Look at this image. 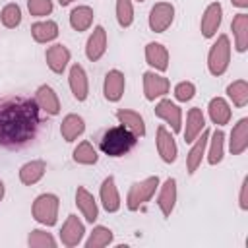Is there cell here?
<instances>
[{
	"label": "cell",
	"instance_id": "obj_33",
	"mask_svg": "<svg viewBox=\"0 0 248 248\" xmlns=\"http://www.w3.org/2000/svg\"><path fill=\"white\" fill-rule=\"evenodd\" d=\"M112 240H114V232L105 225H97L89 232V238L85 240V248H105L112 244Z\"/></svg>",
	"mask_w": 248,
	"mask_h": 248
},
{
	"label": "cell",
	"instance_id": "obj_9",
	"mask_svg": "<svg viewBox=\"0 0 248 248\" xmlns=\"http://www.w3.org/2000/svg\"><path fill=\"white\" fill-rule=\"evenodd\" d=\"M83 234H85V225L79 221L78 215H68L62 229H60V242L66 246V248H74L78 244H81L83 240Z\"/></svg>",
	"mask_w": 248,
	"mask_h": 248
},
{
	"label": "cell",
	"instance_id": "obj_25",
	"mask_svg": "<svg viewBox=\"0 0 248 248\" xmlns=\"http://www.w3.org/2000/svg\"><path fill=\"white\" fill-rule=\"evenodd\" d=\"M207 114L211 118L213 124L217 126H227L231 122V116H232V110H231V105L227 103V99L223 97H213L207 105Z\"/></svg>",
	"mask_w": 248,
	"mask_h": 248
},
{
	"label": "cell",
	"instance_id": "obj_1",
	"mask_svg": "<svg viewBox=\"0 0 248 248\" xmlns=\"http://www.w3.org/2000/svg\"><path fill=\"white\" fill-rule=\"evenodd\" d=\"M41 108L33 97L4 95L0 97V147L19 151L35 143L41 132Z\"/></svg>",
	"mask_w": 248,
	"mask_h": 248
},
{
	"label": "cell",
	"instance_id": "obj_19",
	"mask_svg": "<svg viewBox=\"0 0 248 248\" xmlns=\"http://www.w3.org/2000/svg\"><path fill=\"white\" fill-rule=\"evenodd\" d=\"M76 205L79 209V213L85 217L87 223H95L99 219V207H97V202L93 198V194L85 188V186H78L76 190Z\"/></svg>",
	"mask_w": 248,
	"mask_h": 248
},
{
	"label": "cell",
	"instance_id": "obj_31",
	"mask_svg": "<svg viewBox=\"0 0 248 248\" xmlns=\"http://www.w3.org/2000/svg\"><path fill=\"white\" fill-rule=\"evenodd\" d=\"M207 163L209 165H219L225 157V134L223 130H215L213 134H209L207 140Z\"/></svg>",
	"mask_w": 248,
	"mask_h": 248
},
{
	"label": "cell",
	"instance_id": "obj_41",
	"mask_svg": "<svg viewBox=\"0 0 248 248\" xmlns=\"http://www.w3.org/2000/svg\"><path fill=\"white\" fill-rule=\"evenodd\" d=\"M231 4H232V6H236V8H240V10L248 8V0H231Z\"/></svg>",
	"mask_w": 248,
	"mask_h": 248
},
{
	"label": "cell",
	"instance_id": "obj_21",
	"mask_svg": "<svg viewBox=\"0 0 248 248\" xmlns=\"http://www.w3.org/2000/svg\"><path fill=\"white\" fill-rule=\"evenodd\" d=\"M169 50L161 43H147L145 45V62L155 70V72H167L169 70Z\"/></svg>",
	"mask_w": 248,
	"mask_h": 248
},
{
	"label": "cell",
	"instance_id": "obj_28",
	"mask_svg": "<svg viewBox=\"0 0 248 248\" xmlns=\"http://www.w3.org/2000/svg\"><path fill=\"white\" fill-rule=\"evenodd\" d=\"M45 172H46V163L43 159H35V161L25 163L19 169V180L25 186H33L45 176Z\"/></svg>",
	"mask_w": 248,
	"mask_h": 248
},
{
	"label": "cell",
	"instance_id": "obj_40",
	"mask_svg": "<svg viewBox=\"0 0 248 248\" xmlns=\"http://www.w3.org/2000/svg\"><path fill=\"white\" fill-rule=\"evenodd\" d=\"M238 205H240L242 211H248V176L242 178L240 194H238Z\"/></svg>",
	"mask_w": 248,
	"mask_h": 248
},
{
	"label": "cell",
	"instance_id": "obj_37",
	"mask_svg": "<svg viewBox=\"0 0 248 248\" xmlns=\"http://www.w3.org/2000/svg\"><path fill=\"white\" fill-rule=\"evenodd\" d=\"M116 21L124 29L134 23V6H132V0H116Z\"/></svg>",
	"mask_w": 248,
	"mask_h": 248
},
{
	"label": "cell",
	"instance_id": "obj_22",
	"mask_svg": "<svg viewBox=\"0 0 248 248\" xmlns=\"http://www.w3.org/2000/svg\"><path fill=\"white\" fill-rule=\"evenodd\" d=\"M248 149V118H240L229 136V151L232 155H242Z\"/></svg>",
	"mask_w": 248,
	"mask_h": 248
},
{
	"label": "cell",
	"instance_id": "obj_4",
	"mask_svg": "<svg viewBox=\"0 0 248 248\" xmlns=\"http://www.w3.org/2000/svg\"><path fill=\"white\" fill-rule=\"evenodd\" d=\"M231 64V41L227 35H219L207 52V70L211 76L219 78L229 70Z\"/></svg>",
	"mask_w": 248,
	"mask_h": 248
},
{
	"label": "cell",
	"instance_id": "obj_8",
	"mask_svg": "<svg viewBox=\"0 0 248 248\" xmlns=\"http://www.w3.org/2000/svg\"><path fill=\"white\" fill-rule=\"evenodd\" d=\"M155 116L161 118V120H165V122L170 126V130H172L174 134L182 132V110H180V107H178L176 103H172L170 99L161 97V99L157 101V105H155Z\"/></svg>",
	"mask_w": 248,
	"mask_h": 248
},
{
	"label": "cell",
	"instance_id": "obj_32",
	"mask_svg": "<svg viewBox=\"0 0 248 248\" xmlns=\"http://www.w3.org/2000/svg\"><path fill=\"white\" fill-rule=\"evenodd\" d=\"M72 159H74L78 165H95V163L99 161V153H97V149L93 147L91 141L83 140V141H79V143L74 147Z\"/></svg>",
	"mask_w": 248,
	"mask_h": 248
},
{
	"label": "cell",
	"instance_id": "obj_13",
	"mask_svg": "<svg viewBox=\"0 0 248 248\" xmlns=\"http://www.w3.org/2000/svg\"><path fill=\"white\" fill-rule=\"evenodd\" d=\"M124 87H126V78L120 70H108L103 81V95L108 103H118L124 95Z\"/></svg>",
	"mask_w": 248,
	"mask_h": 248
},
{
	"label": "cell",
	"instance_id": "obj_5",
	"mask_svg": "<svg viewBox=\"0 0 248 248\" xmlns=\"http://www.w3.org/2000/svg\"><path fill=\"white\" fill-rule=\"evenodd\" d=\"M159 188V176H147L140 182H134L128 190V196H126V207L130 211H138L141 205H145L157 192Z\"/></svg>",
	"mask_w": 248,
	"mask_h": 248
},
{
	"label": "cell",
	"instance_id": "obj_26",
	"mask_svg": "<svg viewBox=\"0 0 248 248\" xmlns=\"http://www.w3.org/2000/svg\"><path fill=\"white\" fill-rule=\"evenodd\" d=\"M231 29L234 35V48L238 52H246V48H248V14H244V12L236 14L231 21Z\"/></svg>",
	"mask_w": 248,
	"mask_h": 248
},
{
	"label": "cell",
	"instance_id": "obj_24",
	"mask_svg": "<svg viewBox=\"0 0 248 248\" xmlns=\"http://www.w3.org/2000/svg\"><path fill=\"white\" fill-rule=\"evenodd\" d=\"M83 132H85V120H83L79 114H74V112H72V114H66V116L62 118L60 136H62L64 141L72 143V141H76Z\"/></svg>",
	"mask_w": 248,
	"mask_h": 248
},
{
	"label": "cell",
	"instance_id": "obj_35",
	"mask_svg": "<svg viewBox=\"0 0 248 248\" xmlns=\"http://www.w3.org/2000/svg\"><path fill=\"white\" fill-rule=\"evenodd\" d=\"M27 244L31 248H54L58 242L50 232H46L43 229H33L27 236Z\"/></svg>",
	"mask_w": 248,
	"mask_h": 248
},
{
	"label": "cell",
	"instance_id": "obj_10",
	"mask_svg": "<svg viewBox=\"0 0 248 248\" xmlns=\"http://www.w3.org/2000/svg\"><path fill=\"white\" fill-rule=\"evenodd\" d=\"M223 21V6L219 2H211L207 4V8L203 10L202 21H200V31L205 39H211L217 35V29L221 27Z\"/></svg>",
	"mask_w": 248,
	"mask_h": 248
},
{
	"label": "cell",
	"instance_id": "obj_39",
	"mask_svg": "<svg viewBox=\"0 0 248 248\" xmlns=\"http://www.w3.org/2000/svg\"><path fill=\"white\" fill-rule=\"evenodd\" d=\"M196 95V85L192 81H180L174 85V99L180 103H188L192 101Z\"/></svg>",
	"mask_w": 248,
	"mask_h": 248
},
{
	"label": "cell",
	"instance_id": "obj_18",
	"mask_svg": "<svg viewBox=\"0 0 248 248\" xmlns=\"http://www.w3.org/2000/svg\"><path fill=\"white\" fill-rule=\"evenodd\" d=\"M99 198H101V203L105 207V211L108 213H116L122 205L120 202V194H118V188H116V180L114 176H107L99 188Z\"/></svg>",
	"mask_w": 248,
	"mask_h": 248
},
{
	"label": "cell",
	"instance_id": "obj_20",
	"mask_svg": "<svg viewBox=\"0 0 248 248\" xmlns=\"http://www.w3.org/2000/svg\"><path fill=\"white\" fill-rule=\"evenodd\" d=\"M33 99L37 101L39 108L45 110L46 114H50V116L60 114V99H58L56 91H54L50 85H46V83L39 85L37 91H35V97H33Z\"/></svg>",
	"mask_w": 248,
	"mask_h": 248
},
{
	"label": "cell",
	"instance_id": "obj_44",
	"mask_svg": "<svg viewBox=\"0 0 248 248\" xmlns=\"http://www.w3.org/2000/svg\"><path fill=\"white\" fill-rule=\"evenodd\" d=\"M138 2H145V0H138Z\"/></svg>",
	"mask_w": 248,
	"mask_h": 248
},
{
	"label": "cell",
	"instance_id": "obj_14",
	"mask_svg": "<svg viewBox=\"0 0 248 248\" xmlns=\"http://www.w3.org/2000/svg\"><path fill=\"white\" fill-rule=\"evenodd\" d=\"M105 52H107V31L103 25H95L85 43V56L91 62H97L105 56Z\"/></svg>",
	"mask_w": 248,
	"mask_h": 248
},
{
	"label": "cell",
	"instance_id": "obj_29",
	"mask_svg": "<svg viewBox=\"0 0 248 248\" xmlns=\"http://www.w3.org/2000/svg\"><path fill=\"white\" fill-rule=\"evenodd\" d=\"M31 37L35 43H50L58 37V23L52 21V19H43V21H37L31 25Z\"/></svg>",
	"mask_w": 248,
	"mask_h": 248
},
{
	"label": "cell",
	"instance_id": "obj_27",
	"mask_svg": "<svg viewBox=\"0 0 248 248\" xmlns=\"http://www.w3.org/2000/svg\"><path fill=\"white\" fill-rule=\"evenodd\" d=\"M116 118H118V122L122 126H126L138 138H143L145 136V122H143V118H141L140 112L130 110V108H120V110H116Z\"/></svg>",
	"mask_w": 248,
	"mask_h": 248
},
{
	"label": "cell",
	"instance_id": "obj_3",
	"mask_svg": "<svg viewBox=\"0 0 248 248\" xmlns=\"http://www.w3.org/2000/svg\"><path fill=\"white\" fill-rule=\"evenodd\" d=\"M58 207H60V200L56 194H39L31 205V215L37 223L45 225V227H54L58 221Z\"/></svg>",
	"mask_w": 248,
	"mask_h": 248
},
{
	"label": "cell",
	"instance_id": "obj_36",
	"mask_svg": "<svg viewBox=\"0 0 248 248\" xmlns=\"http://www.w3.org/2000/svg\"><path fill=\"white\" fill-rule=\"evenodd\" d=\"M0 21L6 29H16L21 23V8L17 4H6L0 12Z\"/></svg>",
	"mask_w": 248,
	"mask_h": 248
},
{
	"label": "cell",
	"instance_id": "obj_43",
	"mask_svg": "<svg viewBox=\"0 0 248 248\" xmlns=\"http://www.w3.org/2000/svg\"><path fill=\"white\" fill-rule=\"evenodd\" d=\"M60 2V6H68V4H72L74 0H58Z\"/></svg>",
	"mask_w": 248,
	"mask_h": 248
},
{
	"label": "cell",
	"instance_id": "obj_16",
	"mask_svg": "<svg viewBox=\"0 0 248 248\" xmlns=\"http://www.w3.org/2000/svg\"><path fill=\"white\" fill-rule=\"evenodd\" d=\"M70 58H72L70 48H68V46H64V45H60V43H56V45L48 46V48H46V52H45L46 66H48V70H50V72H54V74H62V72L66 70V66H68Z\"/></svg>",
	"mask_w": 248,
	"mask_h": 248
},
{
	"label": "cell",
	"instance_id": "obj_11",
	"mask_svg": "<svg viewBox=\"0 0 248 248\" xmlns=\"http://www.w3.org/2000/svg\"><path fill=\"white\" fill-rule=\"evenodd\" d=\"M155 145H157V153L159 157L165 161V163H174L176 157H178V147H176V141H174V136L165 128V126H159L157 132H155Z\"/></svg>",
	"mask_w": 248,
	"mask_h": 248
},
{
	"label": "cell",
	"instance_id": "obj_6",
	"mask_svg": "<svg viewBox=\"0 0 248 248\" xmlns=\"http://www.w3.org/2000/svg\"><path fill=\"white\" fill-rule=\"evenodd\" d=\"M149 29L153 33H165L174 21V6L170 2H157L149 10Z\"/></svg>",
	"mask_w": 248,
	"mask_h": 248
},
{
	"label": "cell",
	"instance_id": "obj_42",
	"mask_svg": "<svg viewBox=\"0 0 248 248\" xmlns=\"http://www.w3.org/2000/svg\"><path fill=\"white\" fill-rule=\"evenodd\" d=\"M4 194H6V186H4V182L0 180V202L4 200Z\"/></svg>",
	"mask_w": 248,
	"mask_h": 248
},
{
	"label": "cell",
	"instance_id": "obj_2",
	"mask_svg": "<svg viewBox=\"0 0 248 248\" xmlns=\"http://www.w3.org/2000/svg\"><path fill=\"white\" fill-rule=\"evenodd\" d=\"M138 140L140 138L136 134H132L126 126L118 124L103 132L99 140V149L108 157H124L136 147Z\"/></svg>",
	"mask_w": 248,
	"mask_h": 248
},
{
	"label": "cell",
	"instance_id": "obj_7",
	"mask_svg": "<svg viewBox=\"0 0 248 248\" xmlns=\"http://www.w3.org/2000/svg\"><path fill=\"white\" fill-rule=\"evenodd\" d=\"M170 91V81L169 78L157 74L155 70H147L143 72V95L147 101H155L165 97Z\"/></svg>",
	"mask_w": 248,
	"mask_h": 248
},
{
	"label": "cell",
	"instance_id": "obj_23",
	"mask_svg": "<svg viewBox=\"0 0 248 248\" xmlns=\"http://www.w3.org/2000/svg\"><path fill=\"white\" fill-rule=\"evenodd\" d=\"M205 130V116L200 107H192L186 114V128H184V141L192 143L202 132Z\"/></svg>",
	"mask_w": 248,
	"mask_h": 248
},
{
	"label": "cell",
	"instance_id": "obj_30",
	"mask_svg": "<svg viewBox=\"0 0 248 248\" xmlns=\"http://www.w3.org/2000/svg\"><path fill=\"white\" fill-rule=\"evenodd\" d=\"M93 17H95L93 8H89V6H76L70 12V25H72L74 31L81 33V31H87L91 27Z\"/></svg>",
	"mask_w": 248,
	"mask_h": 248
},
{
	"label": "cell",
	"instance_id": "obj_38",
	"mask_svg": "<svg viewBox=\"0 0 248 248\" xmlns=\"http://www.w3.org/2000/svg\"><path fill=\"white\" fill-rule=\"evenodd\" d=\"M52 0H27V10L35 17H45L52 14Z\"/></svg>",
	"mask_w": 248,
	"mask_h": 248
},
{
	"label": "cell",
	"instance_id": "obj_17",
	"mask_svg": "<svg viewBox=\"0 0 248 248\" xmlns=\"http://www.w3.org/2000/svg\"><path fill=\"white\" fill-rule=\"evenodd\" d=\"M207 140H209V132L203 130L192 141V147H190V151L186 155V170H188V174H194L200 169V165L203 161V155H205V149H207Z\"/></svg>",
	"mask_w": 248,
	"mask_h": 248
},
{
	"label": "cell",
	"instance_id": "obj_15",
	"mask_svg": "<svg viewBox=\"0 0 248 248\" xmlns=\"http://www.w3.org/2000/svg\"><path fill=\"white\" fill-rule=\"evenodd\" d=\"M157 190H159L157 205H159L163 217H170V213L174 211V205H176V198H178L176 180H174V178H167Z\"/></svg>",
	"mask_w": 248,
	"mask_h": 248
},
{
	"label": "cell",
	"instance_id": "obj_12",
	"mask_svg": "<svg viewBox=\"0 0 248 248\" xmlns=\"http://www.w3.org/2000/svg\"><path fill=\"white\" fill-rule=\"evenodd\" d=\"M68 85H70V91H72V95H74L76 101L83 103L89 97V79H87V74H85V70H83L81 64H74L70 68Z\"/></svg>",
	"mask_w": 248,
	"mask_h": 248
},
{
	"label": "cell",
	"instance_id": "obj_34",
	"mask_svg": "<svg viewBox=\"0 0 248 248\" xmlns=\"http://www.w3.org/2000/svg\"><path fill=\"white\" fill-rule=\"evenodd\" d=\"M227 95L232 101L236 108H242L248 105V81L246 79H236L227 85Z\"/></svg>",
	"mask_w": 248,
	"mask_h": 248
}]
</instances>
